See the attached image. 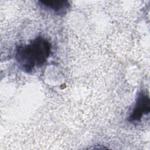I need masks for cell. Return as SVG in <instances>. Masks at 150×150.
Wrapping results in <instances>:
<instances>
[{"mask_svg": "<svg viewBox=\"0 0 150 150\" xmlns=\"http://www.w3.org/2000/svg\"><path fill=\"white\" fill-rule=\"evenodd\" d=\"M51 52V44L46 38L38 36L29 43L22 45L16 49L15 59L21 68L26 73L43 65Z\"/></svg>", "mask_w": 150, "mask_h": 150, "instance_id": "6da1fadb", "label": "cell"}, {"mask_svg": "<svg viewBox=\"0 0 150 150\" xmlns=\"http://www.w3.org/2000/svg\"><path fill=\"white\" fill-rule=\"evenodd\" d=\"M150 111V99L148 94L141 91L137 96L132 111L130 114L128 120L130 122L139 121L142 117Z\"/></svg>", "mask_w": 150, "mask_h": 150, "instance_id": "7a4b0ae2", "label": "cell"}, {"mask_svg": "<svg viewBox=\"0 0 150 150\" xmlns=\"http://www.w3.org/2000/svg\"><path fill=\"white\" fill-rule=\"evenodd\" d=\"M40 5L48 9L57 15H65L70 8V4L69 1L65 0L60 1H40Z\"/></svg>", "mask_w": 150, "mask_h": 150, "instance_id": "3957f363", "label": "cell"}]
</instances>
